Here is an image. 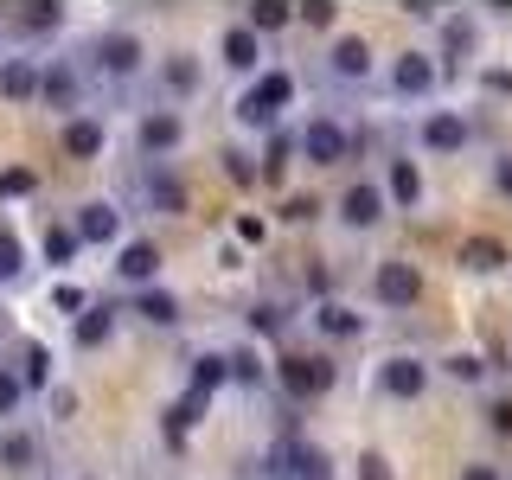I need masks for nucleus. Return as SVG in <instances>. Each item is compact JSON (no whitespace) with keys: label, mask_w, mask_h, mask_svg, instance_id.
<instances>
[{"label":"nucleus","mask_w":512,"mask_h":480,"mask_svg":"<svg viewBox=\"0 0 512 480\" xmlns=\"http://www.w3.org/2000/svg\"><path fill=\"white\" fill-rule=\"evenodd\" d=\"M218 58L231 64V71H263V39H256L250 26H224V39H218Z\"/></svg>","instance_id":"obj_18"},{"label":"nucleus","mask_w":512,"mask_h":480,"mask_svg":"<svg viewBox=\"0 0 512 480\" xmlns=\"http://www.w3.org/2000/svg\"><path fill=\"white\" fill-rule=\"evenodd\" d=\"M90 58H96V71H103V77H116V84H128V77H141V64H148V45H141V32H128V26H109V32H96Z\"/></svg>","instance_id":"obj_2"},{"label":"nucleus","mask_w":512,"mask_h":480,"mask_svg":"<svg viewBox=\"0 0 512 480\" xmlns=\"http://www.w3.org/2000/svg\"><path fill=\"white\" fill-rule=\"evenodd\" d=\"M493 192H500V199H512V154L493 160Z\"/></svg>","instance_id":"obj_39"},{"label":"nucleus","mask_w":512,"mask_h":480,"mask_svg":"<svg viewBox=\"0 0 512 480\" xmlns=\"http://www.w3.org/2000/svg\"><path fill=\"white\" fill-rule=\"evenodd\" d=\"M0 468H7V474L32 468V436H26V429H0Z\"/></svg>","instance_id":"obj_25"},{"label":"nucleus","mask_w":512,"mask_h":480,"mask_svg":"<svg viewBox=\"0 0 512 480\" xmlns=\"http://www.w3.org/2000/svg\"><path fill=\"white\" fill-rule=\"evenodd\" d=\"M0 276H20V237L0 231Z\"/></svg>","instance_id":"obj_37"},{"label":"nucleus","mask_w":512,"mask_h":480,"mask_svg":"<svg viewBox=\"0 0 512 480\" xmlns=\"http://www.w3.org/2000/svg\"><path fill=\"white\" fill-rule=\"evenodd\" d=\"M135 314L148 320V327H180V301H173L167 288H141V295H135Z\"/></svg>","instance_id":"obj_23"},{"label":"nucleus","mask_w":512,"mask_h":480,"mask_svg":"<svg viewBox=\"0 0 512 480\" xmlns=\"http://www.w3.org/2000/svg\"><path fill=\"white\" fill-rule=\"evenodd\" d=\"M288 20H295V7H282V0H256V7H250V32H256V39H263V32H282Z\"/></svg>","instance_id":"obj_27"},{"label":"nucleus","mask_w":512,"mask_h":480,"mask_svg":"<svg viewBox=\"0 0 512 480\" xmlns=\"http://www.w3.org/2000/svg\"><path fill=\"white\" fill-rule=\"evenodd\" d=\"M135 141H141V154L148 160H167V154H180V141H186V122L173 116V109H148L135 128Z\"/></svg>","instance_id":"obj_12"},{"label":"nucleus","mask_w":512,"mask_h":480,"mask_svg":"<svg viewBox=\"0 0 512 480\" xmlns=\"http://www.w3.org/2000/svg\"><path fill=\"white\" fill-rule=\"evenodd\" d=\"M45 378H52V359H45V346H32V352H26V372H20V384L32 391V384H45Z\"/></svg>","instance_id":"obj_35"},{"label":"nucleus","mask_w":512,"mask_h":480,"mask_svg":"<svg viewBox=\"0 0 512 480\" xmlns=\"http://www.w3.org/2000/svg\"><path fill=\"white\" fill-rule=\"evenodd\" d=\"M250 333H282V308H276V301L250 308Z\"/></svg>","instance_id":"obj_36"},{"label":"nucleus","mask_w":512,"mask_h":480,"mask_svg":"<svg viewBox=\"0 0 512 480\" xmlns=\"http://www.w3.org/2000/svg\"><path fill=\"white\" fill-rule=\"evenodd\" d=\"M77 250H84V244H77V231H71V224H45V263H52V269H64Z\"/></svg>","instance_id":"obj_26"},{"label":"nucleus","mask_w":512,"mask_h":480,"mask_svg":"<svg viewBox=\"0 0 512 480\" xmlns=\"http://www.w3.org/2000/svg\"><path fill=\"white\" fill-rule=\"evenodd\" d=\"M0 96H7V103H32V96H39V64H32V58H7V64H0Z\"/></svg>","instance_id":"obj_21"},{"label":"nucleus","mask_w":512,"mask_h":480,"mask_svg":"<svg viewBox=\"0 0 512 480\" xmlns=\"http://www.w3.org/2000/svg\"><path fill=\"white\" fill-rule=\"evenodd\" d=\"M0 192H32V173H0Z\"/></svg>","instance_id":"obj_43"},{"label":"nucleus","mask_w":512,"mask_h":480,"mask_svg":"<svg viewBox=\"0 0 512 480\" xmlns=\"http://www.w3.org/2000/svg\"><path fill=\"white\" fill-rule=\"evenodd\" d=\"M288 461H295V480H333L327 455H320L314 442H295V448H288Z\"/></svg>","instance_id":"obj_29"},{"label":"nucleus","mask_w":512,"mask_h":480,"mask_svg":"<svg viewBox=\"0 0 512 480\" xmlns=\"http://www.w3.org/2000/svg\"><path fill=\"white\" fill-rule=\"evenodd\" d=\"M372 301L378 308H416L423 301V269L404 256H378L372 263Z\"/></svg>","instance_id":"obj_4"},{"label":"nucleus","mask_w":512,"mask_h":480,"mask_svg":"<svg viewBox=\"0 0 512 480\" xmlns=\"http://www.w3.org/2000/svg\"><path fill=\"white\" fill-rule=\"evenodd\" d=\"M58 148L71 154V160H96V154L109 148V122L103 116H71V122L58 128Z\"/></svg>","instance_id":"obj_15"},{"label":"nucleus","mask_w":512,"mask_h":480,"mask_svg":"<svg viewBox=\"0 0 512 480\" xmlns=\"http://www.w3.org/2000/svg\"><path fill=\"white\" fill-rule=\"evenodd\" d=\"M154 71H160V90H167L173 103H186V96H199V84H205V64L192 58V52H167V58L154 64Z\"/></svg>","instance_id":"obj_17"},{"label":"nucleus","mask_w":512,"mask_h":480,"mask_svg":"<svg viewBox=\"0 0 512 480\" xmlns=\"http://www.w3.org/2000/svg\"><path fill=\"white\" fill-rule=\"evenodd\" d=\"M455 480H506L500 468H493V461H468V468H461Z\"/></svg>","instance_id":"obj_41"},{"label":"nucleus","mask_w":512,"mask_h":480,"mask_svg":"<svg viewBox=\"0 0 512 480\" xmlns=\"http://www.w3.org/2000/svg\"><path fill=\"white\" fill-rule=\"evenodd\" d=\"M308 327L320 333V340H359V333H365V314L352 308V301H333V295H320L314 308H308Z\"/></svg>","instance_id":"obj_11"},{"label":"nucleus","mask_w":512,"mask_h":480,"mask_svg":"<svg viewBox=\"0 0 512 480\" xmlns=\"http://www.w3.org/2000/svg\"><path fill=\"white\" fill-rule=\"evenodd\" d=\"M224 365H231V378H237V384H263V359H256V346L224 352Z\"/></svg>","instance_id":"obj_31"},{"label":"nucleus","mask_w":512,"mask_h":480,"mask_svg":"<svg viewBox=\"0 0 512 480\" xmlns=\"http://www.w3.org/2000/svg\"><path fill=\"white\" fill-rule=\"evenodd\" d=\"M500 244H493V237H468V244H461V263L468 269H500Z\"/></svg>","instance_id":"obj_30"},{"label":"nucleus","mask_w":512,"mask_h":480,"mask_svg":"<svg viewBox=\"0 0 512 480\" xmlns=\"http://www.w3.org/2000/svg\"><path fill=\"white\" fill-rule=\"evenodd\" d=\"M359 480H391V461H384V455H359Z\"/></svg>","instance_id":"obj_40"},{"label":"nucleus","mask_w":512,"mask_h":480,"mask_svg":"<svg viewBox=\"0 0 512 480\" xmlns=\"http://www.w3.org/2000/svg\"><path fill=\"white\" fill-rule=\"evenodd\" d=\"M416 141H423V154H461L474 141V122L461 116V109H429V116L416 122Z\"/></svg>","instance_id":"obj_7"},{"label":"nucleus","mask_w":512,"mask_h":480,"mask_svg":"<svg viewBox=\"0 0 512 480\" xmlns=\"http://www.w3.org/2000/svg\"><path fill=\"white\" fill-rule=\"evenodd\" d=\"M237 237H244V244H263V218H237Z\"/></svg>","instance_id":"obj_42"},{"label":"nucleus","mask_w":512,"mask_h":480,"mask_svg":"<svg viewBox=\"0 0 512 480\" xmlns=\"http://www.w3.org/2000/svg\"><path fill=\"white\" fill-rule=\"evenodd\" d=\"M487 416H493V429H500V436H512V404H493Z\"/></svg>","instance_id":"obj_44"},{"label":"nucleus","mask_w":512,"mask_h":480,"mask_svg":"<svg viewBox=\"0 0 512 480\" xmlns=\"http://www.w3.org/2000/svg\"><path fill=\"white\" fill-rule=\"evenodd\" d=\"M52 308H58V314H84L90 301H84V288H77V282H58V288H52Z\"/></svg>","instance_id":"obj_34"},{"label":"nucleus","mask_w":512,"mask_h":480,"mask_svg":"<svg viewBox=\"0 0 512 480\" xmlns=\"http://www.w3.org/2000/svg\"><path fill=\"white\" fill-rule=\"evenodd\" d=\"M276 384L295 397V404L327 397L333 391V359H327V352H282V359H276Z\"/></svg>","instance_id":"obj_1"},{"label":"nucleus","mask_w":512,"mask_h":480,"mask_svg":"<svg viewBox=\"0 0 512 480\" xmlns=\"http://www.w3.org/2000/svg\"><path fill=\"white\" fill-rule=\"evenodd\" d=\"M71 231H77V244H116V237H122V205H109V199L77 205Z\"/></svg>","instance_id":"obj_13"},{"label":"nucleus","mask_w":512,"mask_h":480,"mask_svg":"<svg viewBox=\"0 0 512 480\" xmlns=\"http://www.w3.org/2000/svg\"><path fill=\"white\" fill-rule=\"evenodd\" d=\"M378 391L397 397V404H410V397L429 391V365L416 359V352H391V359L378 365Z\"/></svg>","instance_id":"obj_8"},{"label":"nucleus","mask_w":512,"mask_h":480,"mask_svg":"<svg viewBox=\"0 0 512 480\" xmlns=\"http://www.w3.org/2000/svg\"><path fill=\"white\" fill-rule=\"evenodd\" d=\"M301 20H308V26H333V20H340V7H333V0H308Z\"/></svg>","instance_id":"obj_38"},{"label":"nucleus","mask_w":512,"mask_h":480,"mask_svg":"<svg viewBox=\"0 0 512 480\" xmlns=\"http://www.w3.org/2000/svg\"><path fill=\"white\" fill-rule=\"evenodd\" d=\"M224 378H231V365H224V352H199V359H192V391H199V397H212Z\"/></svg>","instance_id":"obj_24"},{"label":"nucleus","mask_w":512,"mask_h":480,"mask_svg":"<svg viewBox=\"0 0 512 480\" xmlns=\"http://www.w3.org/2000/svg\"><path fill=\"white\" fill-rule=\"evenodd\" d=\"M442 39H448V52H455V58H468L474 52V20H442Z\"/></svg>","instance_id":"obj_33"},{"label":"nucleus","mask_w":512,"mask_h":480,"mask_svg":"<svg viewBox=\"0 0 512 480\" xmlns=\"http://www.w3.org/2000/svg\"><path fill=\"white\" fill-rule=\"evenodd\" d=\"M116 276L128 288H154L160 276V250H154V237H128V244L116 250Z\"/></svg>","instance_id":"obj_16"},{"label":"nucleus","mask_w":512,"mask_h":480,"mask_svg":"<svg viewBox=\"0 0 512 480\" xmlns=\"http://www.w3.org/2000/svg\"><path fill=\"white\" fill-rule=\"evenodd\" d=\"M141 199H148L154 212H186V186L173 180V173L160 167V160H154L148 173H141Z\"/></svg>","instance_id":"obj_20"},{"label":"nucleus","mask_w":512,"mask_h":480,"mask_svg":"<svg viewBox=\"0 0 512 480\" xmlns=\"http://www.w3.org/2000/svg\"><path fill=\"white\" fill-rule=\"evenodd\" d=\"M20 404H26L20 372H13V365H0V423H7V416H20Z\"/></svg>","instance_id":"obj_32"},{"label":"nucleus","mask_w":512,"mask_h":480,"mask_svg":"<svg viewBox=\"0 0 512 480\" xmlns=\"http://www.w3.org/2000/svg\"><path fill=\"white\" fill-rule=\"evenodd\" d=\"M384 205H404V212H416L423 205V173H416V160H391V173H384Z\"/></svg>","instance_id":"obj_19"},{"label":"nucleus","mask_w":512,"mask_h":480,"mask_svg":"<svg viewBox=\"0 0 512 480\" xmlns=\"http://www.w3.org/2000/svg\"><path fill=\"white\" fill-rule=\"evenodd\" d=\"M39 103H52L64 122L77 116V103H84V71H77L71 58H52V64H39Z\"/></svg>","instance_id":"obj_6"},{"label":"nucleus","mask_w":512,"mask_h":480,"mask_svg":"<svg viewBox=\"0 0 512 480\" xmlns=\"http://www.w3.org/2000/svg\"><path fill=\"white\" fill-rule=\"evenodd\" d=\"M109 333H116V314H109V308H84V314H77V346H103Z\"/></svg>","instance_id":"obj_28"},{"label":"nucleus","mask_w":512,"mask_h":480,"mask_svg":"<svg viewBox=\"0 0 512 480\" xmlns=\"http://www.w3.org/2000/svg\"><path fill=\"white\" fill-rule=\"evenodd\" d=\"M244 96H250V103H256V109H263V116H269V122H282V109H288V103H295V77H288V71H282V64H263V71H256V84H250Z\"/></svg>","instance_id":"obj_14"},{"label":"nucleus","mask_w":512,"mask_h":480,"mask_svg":"<svg viewBox=\"0 0 512 480\" xmlns=\"http://www.w3.org/2000/svg\"><path fill=\"white\" fill-rule=\"evenodd\" d=\"M384 192H378V180H352L346 192H340V224L346 231H372V224H384Z\"/></svg>","instance_id":"obj_10"},{"label":"nucleus","mask_w":512,"mask_h":480,"mask_svg":"<svg viewBox=\"0 0 512 480\" xmlns=\"http://www.w3.org/2000/svg\"><path fill=\"white\" fill-rule=\"evenodd\" d=\"M288 148L308 160V167H340V160L352 154V135L333 116H308V122L295 128V141H288Z\"/></svg>","instance_id":"obj_3"},{"label":"nucleus","mask_w":512,"mask_h":480,"mask_svg":"<svg viewBox=\"0 0 512 480\" xmlns=\"http://www.w3.org/2000/svg\"><path fill=\"white\" fill-rule=\"evenodd\" d=\"M327 77H333V84H372V45H365L359 32L333 39L327 45Z\"/></svg>","instance_id":"obj_9"},{"label":"nucleus","mask_w":512,"mask_h":480,"mask_svg":"<svg viewBox=\"0 0 512 480\" xmlns=\"http://www.w3.org/2000/svg\"><path fill=\"white\" fill-rule=\"evenodd\" d=\"M58 26H64V7H52V0H32V7L13 13V32H26V39H45Z\"/></svg>","instance_id":"obj_22"},{"label":"nucleus","mask_w":512,"mask_h":480,"mask_svg":"<svg viewBox=\"0 0 512 480\" xmlns=\"http://www.w3.org/2000/svg\"><path fill=\"white\" fill-rule=\"evenodd\" d=\"M384 84H391V96H404V103H429L436 84H442V71H436V58H429V52H397Z\"/></svg>","instance_id":"obj_5"}]
</instances>
